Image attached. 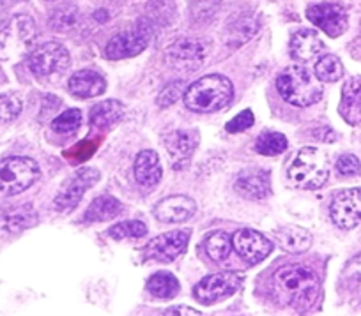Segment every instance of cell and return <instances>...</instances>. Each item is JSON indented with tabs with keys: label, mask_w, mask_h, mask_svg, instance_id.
<instances>
[{
	"label": "cell",
	"mask_w": 361,
	"mask_h": 316,
	"mask_svg": "<svg viewBox=\"0 0 361 316\" xmlns=\"http://www.w3.org/2000/svg\"><path fill=\"white\" fill-rule=\"evenodd\" d=\"M336 172L342 177H354L361 172V163L356 156L353 154H342L336 159L335 165Z\"/></svg>",
	"instance_id": "36"
},
{
	"label": "cell",
	"mask_w": 361,
	"mask_h": 316,
	"mask_svg": "<svg viewBox=\"0 0 361 316\" xmlns=\"http://www.w3.org/2000/svg\"><path fill=\"white\" fill-rule=\"evenodd\" d=\"M166 55L179 64H199L206 57V46L197 39H179L166 50Z\"/></svg>",
	"instance_id": "25"
},
{
	"label": "cell",
	"mask_w": 361,
	"mask_h": 316,
	"mask_svg": "<svg viewBox=\"0 0 361 316\" xmlns=\"http://www.w3.org/2000/svg\"><path fill=\"white\" fill-rule=\"evenodd\" d=\"M180 96H185V94H183V85H179V82L170 83V85L159 94L158 97L159 106H170V104L176 103Z\"/></svg>",
	"instance_id": "38"
},
{
	"label": "cell",
	"mask_w": 361,
	"mask_h": 316,
	"mask_svg": "<svg viewBox=\"0 0 361 316\" xmlns=\"http://www.w3.org/2000/svg\"><path fill=\"white\" fill-rule=\"evenodd\" d=\"M253 120H255V117H253L252 110H243V112L238 113L234 119L228 120L225 129H227L228 133H243V131L250 129V127L253 126Z\"/></svg>",
	"instance_id": "37"
},
{
	"label": "cell",
	"mask_w": 361,
	"mask_h": 316,
	"mask_svg": "<svg viewBox=\"0 0 361 316\" xmlns=\"http://www.w3.org/2000/svg\"><path fill=\"white\" fill-rule=\"evenodd\" d=\"M27 65L36 78H55L71 65V57L62 44L44 43L27 55Z\"/></svg>",
	"instance_id": "7"
},
{
	"label": "cell",
	"mask_w": 361,
	"mask_h": 316,
	"mask_svg": "<svg viewBox=\"0 0 361 316\" xmlns=\"http://www.w3.org/2000/svg\"><path fill=\"white\" fill-rule=\"evenodd\" d=\"M163 175L161 163L154 151H142L135 159V179L144 189H154Z\"/></svg>",
	"instance_id": "19"
},
{
	"label": "cell",
	"mask_w": 361,
	"mask_h": 316,
	"mask_svg": "<svg viewBox=\"0 0 361 316\" xmlns=\"http://www.w3.org/2000/svg\"><path fill=\"white\" fill-rule=\"evenodd\" d=\"M235 191L248 200H264L271 196V173L260 168L245 170L235 179Z\"/></svg>",
	"instance_id": "16"
},
{
	"label": "cell",
	"mask_w": 361,
	"mask_h": 316,
	"mask_svg": "<svg viewBox=\"0 0 361 316\" xmlns=\"http://www.w3.org/2000/svg\"><path fill=\"white\" fill-rule=\"evenodd\" d=\"M197 147H199V133L193 129L173 131L165 138V148L173 170H185L192 161Z\"/></svg>",
	"instance_id": "15"
},
{
	"label": "cell",
	"mask_w": 361,
	"mask_h": 316,
	"mask_svg": "<svg viewBox=\"0 0 361 316\" xmlns=\"http://www.w3.org/2000/svg\"><path fill=\"white\" fill-rule=\"evenodd\" d=\"M329 216L342 230L357 227L361 223V187H353L336 194L329 205Z\"/></svg>",
	"instance_id": "11"
},
{
	"label": "cell",
	"mask_w": 361,
	"mask_h": 316,
	"mask_svg": "<svg viewBox=\"0 0 361 316\" xmlns=\"http://www.w3.org/2000/svg\"><path fill=\"white\" fill-rule=\"evenodd\" d=\"M36 223V213L29 205L23 207L9 208L8 213L0 216V234L2 235H16L25 228L34 227Z\"/></svg>",
	"instance_id": "22"
},
{
	"label": "cell",
	"mask_w": 361,
	"mask_h": 316,
	"mask_svg": "<svg viewBox=\"0 0 361 316\" xmlns=\"http://www.w3.org/2000/svg\"><path fill=\"white\" fill-rule=\"evenodd\" d=\"M37 29L29 15H15L0 23V61L16 62L34 50Z\"/></svg>",
	"instance_id": "4"
},
{
	"label": "cell",
	"mask_w": 361,
	"mask_h": 316,
	"mask_svg": "<svg viewBox=\"0 0 361 316\" xmlns=\"http://www.w3.org/2000/svg\"><path fill=\"white\" fill-rule=\"evenodd\" d=\"M123 203L117 200L116 196H99L96 198L92 203L89 205V208L85 210V216L83 221L85 223H102V221H110L114 217L119 216L123 213Z\"/></svg>",
	"instance_id": "23"
},
{
	"label": "cell",
	"mask_w": 361,
	"mask_h": 316,
	"mask_svg": "<svg viewBox=\"0 0 361 316\" xmlns=\"http://www.w3.org/2000/svg\"><path fill=\"white\" fill-rule=\"evenodd\" d=\"M279 92L294 106H312L322 97V82L303 65H289L276 78Z\"/></svg>",
	"instance_id": "3"
},
{
	"label": "cell",
	"mask_w": 361,
	"mask_h": 316,
	"mask_svg": "<svg viewBox=\"0 0 361 316\" xmlns=\"http://www.w3.org/2000/svg\"><path fill=\"white\" fill-rule=\"evenodd\" d=\"M80 11L75 4H62L57 8L51 15V29L59 30V32H68V30L75 29L78 25Z\"/></svg>",
	"instance_id": "31"
},
{
	"label": "cell",
	"mask_w": 361,
	"mask_h": 316,
	"mask_svg": "<svg viewBox=\"0 0 361 316\" xmlns=\"http://www.w3.org/2000/svg\"><path fill=\"white\" fill-rule=\"evenodd\" d=\"M289 141H287L286 134L279 133V131H266L260 133L255 141V151L262 156H279L287 151Z\"/></svg>",
	"instance_id": "28"
},
{
	"label": "cell",
	"mask_w": 361,
	"mask_h": 316,
	"mask_svg": "<svg viewBox=\"0 0 361 316\" xmlns=\"http://www.w3.org/2000/svg\"><path fill=\"white\" fill-rule=\"evenodd\" d=\"M47 2H54V0H47Z\"/></svg>",
	"instance_id": "41"
},
{
	"label": "cell",
	"mask_w": 361,
	"mask_h": 316,
	"mask_svg": "<svg viewBox=\"0 0 361 316\" xmlns=\"http://www.w3.org/2000/svg\"><path fill=\"white\" fill-rule=\"evenodd\" d=\"M340 115L350 126L361 124V78L347 80L342 89V103H340Z\"/></svg>",
	"instance_id": "20"
},
{
	"label": "cell",
	"mask_w": 361,
	"mask_h": 316,
	"mask_svg": "<svg viewBox=\"0 0 361 316\" xmlns=\"http://www.w3.org/2000/svg\"><path fill=\"white\" fill-rule=\"evenodd\" d=\"M124 117V104L121 101L109 99L102 101L90 110V126L92 127H110L119 122Z\"/></svg>",
	"instance_id": "24"
},
{
	"label": "cell",
	"mask_w": 361,
	"mask_h": 316,
	"mask_svg": "<svg viewBox=\"0 0 361 316\" xmlns=\"http://www.w3.org/2000/svg\"><path fill=\"white\" fill-rule=\"evenodd\" d=\"M314 75L321 80L322 83L338 82L343 76V64L335 55H324L317 61L314 68Z\"/></svg>",
	"instance_id": "30"
},
{
	"label": "cell",
	"mask_w": 361,
	"mask_h": 316,
	"mask_svg": "<svg viewBox=\"0 0 361 316\" xmlns=\"http://www.w3.org/2000/svg\"><path fill=\"white\" fill-rule=\"evenodd\" d=\"M324 50L321 36L312 29H301L290 39V53L298 61L308 62Z\"/></svg>",
	"instance_id": "21"
},
{
	"label": "cell",
	"mask_w": 361,
	"mask_h": 316,
	"mask_svg": "<svg viewBox=\"0 0 361 316\" xmlns=\"http://www.w3.org/2000/svg\"><path fill=\"white\" fill-rule=\"evenodd\" d=\"M232 248L235 249L243 262L257 265L269 256L273 244H271L269 239H266L259 232L243 228V230L235 232L234 237H232Z\"/></svg>",
	"instance_id": "13"
},
{
	"label": "cell",
	"mask_w": 361,
	"mask_h": 316,
	"mask_svg": "<svg viewBox=\"0 0 361 316\" xmlns=\"http://www.w3.org/2000/svg\"><path fill=\"white\" fill-rule=\"evenodd\" d=\"M147 234V227L142 221H124V223L114 225L109 230V235L116 241L123 239H140Z\"/></svg>",
	"instance_id": "32"
},
{
	"label": "cell",
	"mask_w": 361,
	"mask_h": 316,
	"mask_svg": "<svg viewBox=\"0 0 361 316\" xmlns=\"http://www.w3.org/2000/svg\"><path fill=\"white\" fill-rule=\"evenodd\" d=\"M22 113V101L18 96L6 94L0 96V124L11 122Z\"/></svg>",
	"instance_id": "35"
},
{
	"label": "cell",
	"mask_w": 361,
	"mask_h": 316,
	"mask_svg": "<svg viewBox=\"0 0 361 316\" xmlns=\"http://www.w3.org/2000/svg\"><path fill=\"white\" fill-rule=\"evenodd\" d=\"M243 277L238 272H218L207 276L193 288V297L200 304H216V302L228 298L239 290Z\"/></svg>",
	"instance_id": "9"
},
{
	"label": "cell",
	"mask_w": 361,
	"mask_h": 316,
	"mask_svg": "<svg viewBox=\"0 0 361 316\" xmlns=\"http://www.w3.org/2000/svg\"><path fill=\"white\" fill-rule=\"evenodd\" d=\"M197 203L190 196H169L156 203L154 217L161 223H183L195 214Z\"/></svg>",
	"instance_id": "17"
},
{
	"label": "cell",
	"mask_w": 361,
	"mask_h": 316,
	"mask_svg": "<svg viewBox=\"0 0 361 316\" xmlns=\"http://www.w3.org/2000/svg\"><path fill=\"white\" fill-rule=\"evenodd\" d=\"M349 267H350V272L356 274V276L361 277V255H357L356 258H354L353 262H350Z\"/></svg>",
	"instance_id": "40"
},
{
	"label": "cell",
	"mask_w": 361,
	"mask_h": 316,
	"mask_svg": "<svg viewBox=\"0 0 361 316\" xmlns=\"http://www.w3.org/2000/svg\"><path fill=\"white\" fill-rule=\"evenodd\" d=\"M307 18L329 37L342 36L347 30V13L336 4H314L307 9Z\"/></svg>",
	"instance_id": "14"
},
{
	"label": "cell",
	"mask_w": 361,
	"mask_h": 316,
	"mask_svg": "<svg viewBox=\"0 0 361 316\" xmlns=\"http://www.w3.org/2000/svg\"><path fill=\"white\" fill-rule=\"evenodd\" d=\"M166 315H200V312L190 308H170L166 309Z\"/></svg>",
	"instance_id": "39"
},
{
	"label": "cell",
	"mask_w": 361,
	"mask_h": 316,
	"mask_svg": "<svg viewBox=\"0 0 361 316\" xmlns=\"http://www.w3.org/2000/svg\"><path fill=\"white\" fill-rule=\"evenodd\" d=\"M329 175L328 158L315 147H305L290 163L289 179L300 189H319L326 184Z\"/></svg>",
	"instance_id": "5"
},
{
	"label": "cell",
	"mask_w": 361,
	"mask_h": 316,
	"mask_svg": "<svg viewBox=\"0 0 361 316\" xmlns=\"http://www.w3.org/2000/svg\"><path fill=\"white\" fill-rule=\"evenodd\" d=\"M234 87L224 75H207L186 89L185 104L192 112L211 113L225 108L232 101Z\"/></svg>",
	"instance_id": "2"
},
{
	"label": "cell",
	"mask_w": 361,
	"mask_h": 316,
	"mask_svg": "<svg viewBox=\"0 0 361 316\" xmlns=\"http://www.w3.org/2000/svg\"><path fill=\"white\" fill-rule=\"evenodd\" d=\"M68 90L80 99H90V97H98L105 92L106 82L99 72L92 71V69H82L69 78Z\"/></svg>",
	"instance_id": "18"
},
{
	"label": "cell",
	"mask_w": 361,
	"mask_h": 316,
	"mask_svg": "<svg viewBox=\"0 0 361 316\" xmlns=\"http://www.w3.org/2000/svg\"><path fill=\"white\" fill-rule=\"evenodd\" d=\"M147 290L156 298H172L180 291V284L173 274L161 270L149 277Z\"/></svg>",
	"instance_id": "27"
},
{
	"label": "cell",
	"mask_w": 361,
	"mask_h": 316,
	"mask_svg": "<svg viewBox=\"0 0 361 316\" xmlns=\"http://www.w3.org/2000/svg\"><path fill=\"white\" fill-rule=\"evenodd\" d=\"M190 242V232L188 230H173L169 234H163L159 237L152 239L147 246H145V256L154 262L169 263L179 258L183 253L186 251Z\"/></svg>",
	"instance_id": "12"
},
{
	"label": "cell",
	"mask_w": 361,
	"mask_h": 316,
	"mask_svg": "<svg viewBox=\"0 0 361 316\" xmlns=\"http://www.w3.org/2000/svg\"><path fill=\"white\" fill-rule=\"evenodd\" d=\"M39 179V166L30 158H6L0 161V193L20 194Z\"/></svg>",
	"instance_id": "6"
},
{
	"label": "cell",
	"mask_w": 361,
	"mask_h": 316,
	"mask_svg": "<svg viewBox=\"0 0 361 316\" xmlns=\"http://www.w3.org/2000/svg\"><path fill=\"white\" fill-rule=\"evenodd\" d=\"M257 27L253 20L250 18H239L235 25H228V43L232 46H239V44L246 43L250 37L255 34Z\"/></svg>",
	"instance_id": "34"
},
{
	"label": "cell",
	"mask_w": 361,
	"mask_h": 316,
	"mask_svg": "<svg viewBox=\"0 0 361 316\" xmlns=\"http://www.w3.org/2000/svg\"><path fill=\"white\" fill-rule=\"evenodd\" d=\"M280 246L289 253H305L312 246V235L301 227H282L276 232Z\"/></svg>",
	"instance_id": "26"
},
{
	"label": "cell",
	"mask_w": 361,
	"mask_h": 316,
	"mask_svg": "<svg viewBox=\"0 0 361 316\" xmlns=\"http://www.w3.org/2000/svg\"><path fill=\"white\" fill-rule=\"evenodd\" d=\"M98 179L99 172L96 168H90V166L80 168L61 187V191H59L57 198L54 201V207L57 208L59 213H69V210H73L80 203L83 194L98 182Z\"/></svg>",
	"instance_id": "10"
},
{
	"label": "cell",
	"mask_w": 361,
	"mask_h": 316,
	"mask_svg": "<svg viewBox=\"0 0 361 316\" xmlns=\"http://www.w3.org/2000/svg\"><path fill=\"white\" fill-rule=\"evenodd\" d=\"M204 249L213 262H224L232 251V237H228L225 232H213L204 241Z\"/></svg>",
	"instance_id": "29"
},
{
	"label": "cell",
	"mask_w": 361,
	"mask_h": 316,
	"mask_svg": "<svg viewBox=\"0 0 361 316\" xmlns=\"http://www.w3.org/2000/svg\"><path fill=\"white\" fill-rule=\"evenodd\" d=\"M151 34V23L142 20V22H138V25L135 29L124 30V32H119L117 36H114L109 41V44H106L105 55L109 58H112V61L137 57V55H140L147 48Z\"/></svg>",
	"instance_id": "8"
},
{
	"label": "cell",
	"mask_w": 361,
	"mask_h": 316,
	"mask_svg": "<svg viewBox=\"0 0 361 316\" xmlns=\"http://www.w3.org/2000/svg\"><path fill=\"white\" fill-rule=\"evenodd\" d=\"M80 126H82V112L76 108H71L68 110V112L61 113V115L51 122V129H54L55 133L61 134L75 133Z\"/></svg>",
	"instance_id": "33"
},
{
	"label": "cell",
	"mask_w": 361,
	"mask_h": 316,
	"mask_svg": "<svg viewBox=\"0 0 361 316\" xmlns=\"http://www.w3.org/2000/svg\"><path fill=\"white\" fill-rule=\"evenodd\" d=\"M321 283L308 267L287 265L273 276V291L280 304L294 309H308L317 301Z\"/></svg>",
	"instance_id": "1"
}]
</instances>
